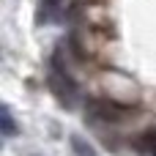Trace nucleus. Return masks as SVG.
I'll use <instances>...</instances> for the list:
<instances>
[{
  "mask_svg": "<svg viewBox=\"0 0 156 156\" xmlns=\"http://www.w3.org/2000/svg\"><path fill=\"white\" fill-rule=\"evenodd\" d=\"M49 88H52V93L58 96V101L60 104H66V107H74V101H77V82L58 66V58H55V63H52V71H49Z\"/></svg>",
  "mask_w": 156,
  "mask_h": 156,
  "instance_id": "nucleus-1",
  "label": "nucleus"
},
{
  "mask_svg": "<svg viewBox=\"0 0 156 156\" xmlns=\"http://www.w3.org/2000/svg\"><path fill=\"white\" fill-rule=\"evenodd\" d=\"M90 112L93 115H99L101 121H121V118H126V107H121V104H112V101H93L90 104Z\"/></svg>",
  "mask_w": 156,
  "mask_h": 156,
  "instance_id": "nucleus-2",
  "label": "nucleus"
},
{
  "mask_svg": "<svg viewBox=\"0 0 156 156\" xmlns=\"http://www.w3.org/2000/svg\"><path fill=\"white\" fill-rule=\"evenodd\" d=\"M0 121H3V137H14L16 134V123H14V115H11V107L8 104H3V110H0Z\"/></svg>",
  "mask_w": 156,
  "mask_h": 156,
  "instance_id": "nucleus-3",
  "label": "nucleus"
},
{
  "mask_svg": "<svg viewBox=\"0 0 156 156\" xmlns=\"http://www.w3.org/2000/svg\"><path fill=\"white\" fill-rule=\"evenodd\" d=\"M140 148H143L145 154L156 156V126H151V129L143 132V137H140Z\"/></svg>",
  "mask_w": 156,
  "mask_h": 156,
  "instance_id": "nucleus-4",
  "label": "nucleus"
},
{
  "mask_svg": "<svg viewBox=\"0 0 156 156\" xmlns=\"http://www.w3.org/2000/svg\"><path fill=\"white\" fill-rule=\"evenodd\" d=\"M71 148H74L77 156H96V151L88 143H82V137H77V134H71Z\"/></svg>",
  "mask_w": 156,
  "mask_h": 156,
  "instance_id": "nucleus-5",
  "label": "nucleus"
},
{
  "mask_svg": "<svg viewBox=\"0 0 156 156\" xmlns=\"http://www.w3.org/2000/svg\"><path fill=\"white\" fill-rule=\"evenodd\" d=\"M47 3H49V5H55V3H58V0H47Z\"/></svg>",
  "mask_w": 156,
  "mask_h": 156,
  "instance_id": "nucleus-6",
  "label": "nucleus"
}]
</instances>
